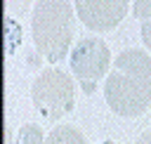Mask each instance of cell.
<instances>
[{
	"label": "cell",
	"mask_w": 151,
	"mask_h": 144,
	"mask_svg": "<svg viewBox=\"0 0 151 144\" xmlns=\"http://www.w3.org/2000/svg\"><path fill=\"white\" fill-rule=\"evenodd\" d=\"M45 144H87V139L73 125H57L45 135Z\"/></svg>",
	"instance_id": "cell-6"
},
{
	"label": "cell",
	"mask_w": 151,
	"mask_h": 144,
	"mask_svg": "<svg viewBox=\"0 0 151 144\" xmlns=\"http://www.w3.org/2000/svg\"><path fill=\"white\" fill-rule=\"evenodd\" d=\"M137 144H151V130L142 132V135H139V139H137Z\"/></svg>",
	"instance_id": "cell-9"
},
{
	"label": "cell",
	"mask_w": 151,
	"mask_h": 144,
	"mask_svg": "<svg viewBox=\"0 0 151 144\" xmlns=\"http://www.w3.org/2000/svg\"><path fill=\"white\" fill-rule=\"evenodd\" d=\"M99 144H118V142H113V139H106V142H99Z\"/></svg>",
	"instance_id": "cell-10"
},
{
	"label": "cell",
	"mask_w": 151,
	"mask_h": 144,
	"mask_svg": "<svg viewBox=\"0 0 151 144\" xmlns=\"http://www.w3.org/2000/svg\"><path fill=\"white\" fill-rule=\"evenodd\" d=\"M31 102L42 120H50V123L61 120L76 106L73 78L57 66L40 71L31 85Z\"/></svg>",
	"instance_id": "cell-3"
},
{
	"label": "cell",
	"mask_w": 151,
	"mask_h": 144,
	"mask_svg": "<svg viewBox=\"0 0 151 144\" xmlns=\"http://www.w3.org/2000/svg\"><path fill=\"white\" fill-rule=\"evenodd\" d=\"M106 106L123 118H137L151 106V57L144 50H123L104 83Z\"/></svg>",
	"instance_id": "cell-1"
},
{
	"label": "cell",
	"mask_w": 151,
	"mask_h": 144,
	"mask_svg": "<svg viewBox=\"0 0 151 144\" xmlns=\"http://www.w3.org/2000/svg\"><path fill=\"white\" fill-rule=\"evenodd\" d=\"M76 14L90 31H113L127 14L130 0H73Z\"/></svg>",
	"instance_id": "cell-5"
},
{
	"label": "cell",
	"mask_w": 151,
	"mask_h": 144,
	"mask_svg": "<svg viewBox=\"0 0 151 144\" xmlns=\"http://www.w3.org/2000/svg\"><path fill=\"white\" fill-rule=\"evenodd\" d=\"M76 12L68 0H38L31 14V35L38 54L50 64H59L73 42Z\"/></svg>",
	"instance_id": "cell-2"
},
{
	"label": "cell",
	"mask_w": 151,
	"mask_h": 144,
	"mask_svg": "<svg viewBox=\"0 0 151 144\" xmlns=\"http://www.w3.org/2000/svg\"><path fill=\"white\" fill-rule=\"evenodd\" d=\"M132 17L139 19V24H142V40L151 50V0H134Z\"/></svg>",
	"instance_id": "cell-7"
},
{
	"label": "cell",
	"mask_w": 151,
	"mask_h": 144,
	"mask_svg": "<svg viewBox=\"0 0 151 144\" xmlns=\"http://www.w3.org/2000/svg\"><path fill=\"white\" fill-rule=\"evenodd\" d=\"M14 144H45V132L40 125L35 123H26L19 127L17 137H14Z\"/></svg>",
	"instance_id": "cell-8"
},
{
	"label": "cell",
	"mask_w": 151,
	"mask_h": 144,
	"mask_svg": "<svg viewBox=\"0 0 151 144\" xmlns=\"http://www.w3.org/2000/svg\"><path fill=\"white\" fill-rule=\"evenodd\" d=\"M111 68V50L99 38H80L71 52V71L85 94H92Z\"/></svg>",
	"instance_id": "cell-4"
}]
</instances>
